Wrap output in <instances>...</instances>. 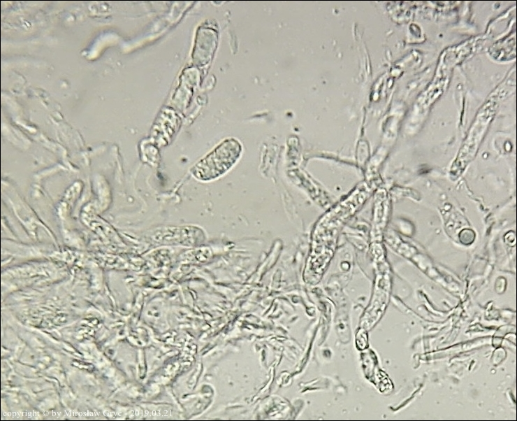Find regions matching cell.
<instances>
[{"instance_id": "1", "label": "cell", "mask_w": 517, "mask_h": 421, "mask_svg": "<svg viewBox=\"0 0 517 421\" xmlns=\"http://www.w3.org/2000/svg\"><path fill=\"white\" fill-rule=\"evenodd\" d=\"M242 146L235 138H228L198 161L190 170L201 181L214 180L228 171L237 162Z\"/></svg>"}]
</instances>
